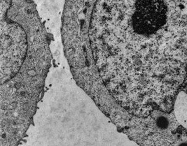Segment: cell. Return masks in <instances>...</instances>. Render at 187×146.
Instances as JSON below:
<instances>
[{"mask_svg":"<svg viewBox=\"0 0 187 146\" xmlns=\"http://www.w3.org/2000/svg\"><path fill=\"white\" fill-rule=\"evenodd\" d=\"M95 70L139 116L163 104L187 63V0H95L88 30Z\"/></svg>","mask_w":187,"mask_h":146,"instance_id":"6da1fadb","label":"cell"},{"mask_svg":"<svg viewBox=\"0 0 187 146\" xmlns=\"http://www.w3.org/2000/svg\"><path fill=\"white\" fill-rule=\"evenodd\" d=\"M29 38L24 25L1 9V83L15 77L27 57H34L30 54Z\"/></svg>","mask_w":187,"mask_h":146,"instance_id":"7a4b0ae2","label":"cell"},{"mask_svg":"<svg viewBox=\"0 0 187 146\" xmlns=\"http://www.w3.org/2000/svg\"><path fill=\"white\" fill-rule=\"evenodd\" d=\"M176 120L187 129V94L184 91L179 93L175 103Z\"/></svg>","mask_w":187,"mask_h":146,"instance_id":"3957f363","label":"cell"}]
</instances>
